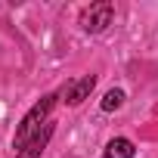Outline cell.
Returning <instances> with one entry per match:
<instances>
[{
    "instance_id": "1",
    "label": "cell",
    "mask_w": 158,
    "mask_h": 158,
    "mask_svg": "<svg viewBox=\"0 0 158 158\" xmlns=\"http://www.w3.org/2000/svg\"><path fill=\"white\" fill-rule=\"evenodd\" d=\"M53 106H56V96H44L40 102H34L31 109H28V115L19 121V127H16V136H13V146H16V152L19 149H25L37 133H44V127H47V118H50V112H53Z\"/></svg>"
},
{
    "instance_id": "2",
    "label": "cell",
    "mask_w": 158,
    "mask_h": 158,
    "mask_svg": "<svg viewBox=\"0 0 158 158\" xmlns=\"http://www.w3.org/2000/svg\"><path fill=\"white\" fill-rule=\"evenodd\" d=\"M112 16H115V6L109 0H96V3H90L81 13V28L90 31V34H99V31H106L112 25Z\"/></svg>"
},
{
    "instance_id": "3",
    "label": "cell",
    "mask_w": 158,
    "mask_h": 158,
    "mask_svg": "<svg viewBox=\"0 0 158 158\" xmlns=\"http://www.w3.org/2000/svg\"><path fill=\"white\" fill-rule=\"evenodd\" d=\"M93 87H96V74H84V77H77V81H71V84L62 90L65 106H81V102L93 93Z\"/></svg>"
},
{
    "instance_id": "4",
    "label": "cell",
    "mask_w": 158,
    "mask_h": 158,
    "mask_svg": "<svg viewBox=\"0 0 158 158\" xmlns=\"http://www.w3.org/2000/svg\"><path fill=\"white\" fill-rule=\"evenodd\" d=\"M50 136H53V124H47V127H44V133H37L25 149H19V152H16V158H40V155H44V149H47V143H50Z\"/></svg>"
},
{
    "instance_id": "5",
    "label": "cell",
    "mask_w": 158,
    "mask_h": 158,
    "mask_svg": "<svg viewBox=\"0 0 158 158\" xmlns=\"http://www.w3.org/2000/svg\"><path fill=\"white\" fill-rule=\"evenodd\" d=\"M133 155H136V149H133V143H130L127 136L109 139V146H106V152H102V158H133Z\"/></svg>"
},
{
    "instance_id": "6",
    "label": "cell",
    "mask_w": 158,
    "mask_h": 158,
    "mask_svg": "<svg viewBox=\"0 0 158 158\" xmlns=\"http://www.w3.org/2000/svg\"><path fill=\"white\" fill-rule=\"evenodd\" d=\"M121 106H124V90H109L102 96V112H115Z\"/></svg>"
}]
</instances>
